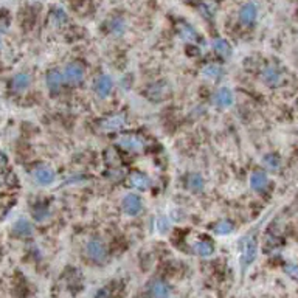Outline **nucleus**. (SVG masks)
Returning a JSON list of instances; mask_svg holds the SVG:
<instances>
[{"label": "nucleus", "instance_id": "nucleus-13", "mask_svg": "<svg viewBox=\"0 0 298 298\" xmlns=\"http://www.w3.org/2000/svg\"><path fill=\"white\" fill-rule=\"evenodd\" d=\"M124 123H126V118H124V115L118 114V115H114V117H109L103 121L101 128L106 129V131H117L120 128L124 126Z\"/></svg>", "mask_w": 298, "mask_h": 298}, {"label": "nucleus", "instance_id": "nucleus-4", "mask_svg": "<svg viewBox=\"0 0 298 298\" xmlns=\"http://www.w3.org/2000/svg\"><path fill=\"white\" fill-rule=\"evenodd\" d=\"M62 73H64V80L68 84H80V83H83L84 74H86L84 67L80 62H70V64H67Z\"/></svg>", "mask_w": 298, "mask_h": 298}, {"label": "nucleus", "instance_id": "nucleus-19", "mask_svg": "<svg viewBox=\"0 0 298 298\" xmlns=\"http://www.w3.org/2000/svg\"><path fill=\"white\" fill-rule=\"evenodd\" d=\"M187 183H188V188H190L191 191H194V193L202 191V190H204V185H205L204 177L201 176V174H196V172H194V174H190Z\"/></svg>", "mask_w": 298, "mask_h": 298}, {"label": "nucleus", "instance_id": "nucleus-15", "mask_svg": "<svg viewBox=\"0 0 298 298\" xmlns=\"http://www.w3.org/2000/svg\"><path fill=\"white\" fill-rule=\"evenodd\" d=\"M31 84V78H30V74L27 73H17L16 77L13 78V89L16 92H23V90H27Z\"/></svg>", "mask_w": 298, "mask_h": 298}, {"label": "nucleus", "instance_id": "nucleus-32", "mask_svg": "<svg viewBox=\"0 0 298 298\" xmlns=\"http://www.w3.org/2000/svg\"><path fill=\"white\" fill-rule=\"evenodd\" d=\"M0 45H2V38H0Z\"/></svg>", "mask_w": 298, "mask_h": 298}, {"label": "nucleus", "instance_id": "nucleus-20", "mask_svg": "<svg viewBox=\"0 0 298 298\" xmlns=\"http://www.w3.org/2000/svg\"><path fill=\"white\" fill-rule=\"evenodd\" d=\"M213 48L216 50V53H219L224 58H229L232 55V47L226 39H214L213 41Z\"/></svg>", "mask_w": 298, "mask_h": 298}, {"label": "nucleus", "instance_id": "nucleus-31", "mask_svg": "<svg viewBox=\"0 0 298 298\" xmlns=\"http://www.w3.org/2000/svg\"><path fill=\"white\" fill-rule=\"evenodd\" d=\"M96 298H110V292L107 289H101L96 292Z\"/></svg>", "mask_w": 298, "mask_h": 298}, {"label": "nucleus", "instance_id": "nucleus-8", "mask_svg": "<svg viewBox=\"0 0 298 298\" xmlns=\"http://www.w3.org/2000/svg\"><path fill=\"white\" fill-rule=\"evenodd\" d=\"M33 177L39 185H52L56 179V174L52 168L48 166H39L33 171Z\"/></svg>", "mask_w": 298, "mask_h": 298}, {"label": "nucleus", "instance_id": "nucleus-26", "mask_svg": "<svg viewBox=\"0 0 298 298\" xmlns=\"http://www.w3.org/2000/svg\"><path fill=\"white\" fill-rule=\"evenodd\" d=\"M33 216H34V219H36L38 222H42V220H45V219L50 216V211H48L45 207H38V208L33 211Z\"/></svg>", "mask_w": 298, "mask_h": 298}, {"label": "nucleus", "instance_id": "nucleus-5", "mask_svg": "<svg viewBox=\"0 0 298 298\" xmlns=\"http://www.w3.org/2000/svg\"><path fill=\"white\" fill-rule=\"evenodd\" d=\"M258 17V7L253 4V2H247L241 7L239 13H238V19L242 25H245V27H248V25L255 23Z\"/></svg>", "mask_w": 298, "mask_h": 298}, {"label": "nucleus", "instance_id": "nucleus-23", "mask_svg": "<svg viewBox=\"0 0 298 298\" xmlns=\"http://www.w3.org/2000/svg\"><path fill=\"white\" fill-rule=\"evenodd\" d=\"M109 28H110V33L120 36V34H123L124 31H126V22H124L121 17H115V19L110 20Z\"/></svg>", "mask_w": 298, "mask_h": 298}, {"label": "nucleus", "instance_id": "nucleus-25", "mask_svg": "<svg viewBox=\"0 0 298 298\" xmlns=\"http://www.w3.org/2000/svg\"><path fill=\"white\" fill-rule=\"evenodd\" d=\"M52 20L56 23V25H62L67 22V14L62 8H55L53 13H52Z\"/></svg>", "mask_w": 298, "mask_h": 298}, {"label": "nucleus", "instance_id": "nucleus-30", "mask_svg": "<svg viewBox=\"0 0 298 298\" xmlns=\"http://www.w3.org/2000/svg\"><path fill=\"white\" fill-rule=\"evenodd\" d=\"M168 229H169V222H168V219H166V217H162V219H160V224H159V230H160L162 233H166Z\"/></svg>", "mask_w": 298, "mask_h": 298}, {"label": "nucleus", "instance_id": "nucleus-16", "mask_svg": "<svg viewBox=\"0 0 298 298\" xmlns=\"http://www.w3.org/2000/svg\"><path fill=\"white\" fill-rule=\"evenodd\" d=\"M149 292L154 298H168L169 296V286L165 281H154L149 287Z\"/></svg>", "mask_w": 298, "mask_h": 298}, {"label": "nucleus", "instance_id": "nucleus-2", "mask_svg": "<svg viewBox=\"0 0 298 298\" xmlns=\"http://www.w3.org/2000/svg\"><path fill=\"white\" fill-rule=\"evenodd\" d=\"M86 255L93 263H104L107 258V248L106 244L99 239H90L86 245Z\"/></svg>", "mask_w": 298, "mask_h": 298}, {"label": "nucleus", "instance_id": "nucleus-9", "mask_svg": "<svg viewBox=\"0 0 298 298\" xmlns=\"http://www.w3.org/2000/svg\"><path fill=\"white\" fill-rule=\"evenodd\" d=\"M62 81H64V73L59 71V70H50L47 73V78H45V83H47V87L50 90V93H58L61 86H62Z\"/></svg>", "mask_w": 298, "mask_h": 298}, {"label": "nucleus", "instance_id": "nucleus-27", "mask_svg": "<svg viewBox=\"0 0 298 298\" xmlns=\"http://www.w3.org/2000/svg\"><path fill=\"white\" fill-rule=\"evenodd\" d=\"M106 162H107L109 165H117V163L120 162V157H118V154H117L115 149L109 147L107 151H106Z\"/></svg>", "mask_w": 298, "mask_h": 298}, {"label": "nucleus", "instance_id": "nucleus-21", "mask_svg": "<svg viewBox=\"0 0 298 298\" xmlns=\"http://www.w3.org/2000/svg\"><path fill=\"white\" fill-rule=\"evenodd\" d=\"M179 36L188 42H194L197 39V31L188 23H180L179 25Z\"/></svg>", "mask_w": 298, "mask_h": 298}, {"label": "nucleus", "instance_id": "nucleus-14", "mask_svg": "<svg viewBox=\"0 0 298 298\" xmlns=\"http://www.w3.org/2000/svg\"><path fill=\"white\" fill-rule=\"evenodd\" d=\"M267 185H269V177L266 176L264 172H259V171H256V172H253L252 176H250V187L255 190V191H264L266 188H267Z\"/></svg>", "mask_w": 298, "mask_h": 298}, {"label": "nucleus", "instance_id": "nucleus-11", "mask_svg": "<svg viewBox=\"0 0 298 298\" xmlns=\"http://www.w3.org/2000/svg\"><path fill=\"white\" fill-rule=\"evenodd\" d=\"M11 232L17 238H27V236H31L33 235V226H31V224L27 219H17L14 222Z\"/></svg>", "mask_w": 298, "mask_h": 298}, {"label": "nucleus", "instance_id": "nucleus-28", "mask_svg": "<svg viewBox=\"0 0 298 298\" xmlns=\"http://www.w3.org/2000/svg\"><path fill=\"white\" fill-rule=\"evenodd\" d=\"M264 163H266V166L270 168V169H278V166H280L278 159H277V157H273V156H267V157L264 159Z\"/></svg>", "mask_w": 298, "mask_h": 298}, {"label": "nucleus", "instance_id": "nucleus-10", "mask_svg": "<svg viewBox=\"0 0 298 298\" xmlns=\"http://www.w3.org/2000/svg\"><path fill=\"white\" fill-rule=\"evenodd\" d=\"M214 104L220 109L230 107L233 104V93L229 87H220L216 93H214Z\"/></svg>", "mask_w": 298, "mask_h": 298}, {"label": "nucleus", "instance_id": "nucleus-1", "mask_svg": "<svg viewBox=\"0 0 298 298\" xmlns=\"http://www.w3.org/2000/svg\"><path fill=\"white\" fill-rule=\"evenodd\" d=\"M256 253H258V245L256 241L253 238H245L241 242V266L242 270H245L247 267H250L253 264V261L256 259Z\"/></svg>", "mask_w": 298, "mask_h": 298}, {"label": "nucleus", "instance_id": "nucleus-17", "mask_svg": "<svg viewBox=\"0 0 298 298\" xmlns=\"http://www.w3.org/2000/svg\"><path fill=\"white\" fill-rule=\"evenodd\" d=\"M193 250L199 256H210L214 253V247H213V244H210L207 241H199L193 245Z\"/></svg>", "mask_w": 298, "mask_h": 298}, {"label": "nucleus", "instance_id": "nucleus-3", "mask_svg": "<svg viewBox=\"0 0 298 298\" xmlns=\"http://www.w3.org/2000/svg\"><path fill=\"white\" fill-rule=\"evenodd\" d=\"M121 207H123V211L128 216H138L143 211V201L140 196L131 193L123 197Z\"/></svg>", "mask_w": 298, "mask_h": 298}, {"label": "nucleus", "instance_id": "nucleus-18", "mask_svg": "<svg viewBox=\"0 0 298 298\" xmlns=\"http://www.w3.org/2000/svg\"><path fill=\"white\" fill-rule=\"evenodd\" d=\"M263 81L269 86H277L280 83V71L275 67H267L263 71Z\"/></svg>", "mask_w": 298, "mask_h": 298}, {"label": "nucleus", "instance_id": "nucleus-7", "mask_svg": "<svg viewBox=\"0 0 298 298\" xmlns=\"http://www.w3.org/2000/svg\"><path fill=\"white\" fill-rule=\"evenodd\" d=\"M93 90L98 98H101V99L107 98L112 92V80L109 74H101L99 78H96L93 84Z\"/></svg>", "mask_w": 298, "mask_h": 298}, {"label": "nucleus", "instance_id": "nucleus-22", "mask_svg": "<svg viewBox=\"0 0 298 298\" xmlns=\"http://www.w3.org/2000/svg\"><path fill=\"white\" fill-rule=\"evenodd\" d=\"M232 232H233V224L230 220H219L214 226V233L216 235L226 236V235H229Z\"/></svg>", "mask_w": 298, "mask_h": 298}, {"label": "nucleus", "instance_id": "nucleus-29", "mask_svg": "<svg viewBox=\"0 0 298 298\" xmlns=\"http://www.w3.org/2000/svg\"><path fill=\"white\" fill-rule=\"evenodd\" d=\"M284 270H286V273H287L289 277H292L293 280H298V266L287 264V266L284 267Z\"/></svg>", "mask_w": 298, "mask_h": 298}, {"label": "nucleus", "instance_id": "nucleus-12", "mask_svg": "<svg viewBox=\"0 0 298 298\" xmlns=\"http://www.w3.org/2000/svg\"><path fill=\"white\" fill-rule=\"evenodd\" d=\"M129 185L132 188H137V190H147L149 187H151V180H149V177L146 176V174L135 171L129 176Z\"/></svg>", "mask_w": 298, "mask_h": 298}, {"label": "nucleus", "instance_id": "nucleus-24", "mask_svg": "<svg viewBox=\"0 0 298 298\" xmlns=\"http://www.w3.org/2000/svg\"><path fill=\"white\" fill-rule=\"evenodd\" d=\"M202 73H204V77H207V78L216 80V78H219L222 74V68L217 64H208V65L204 67Z\"/></svg>", "mask_w": 298, "mask_h": 298}, {"label": "nucleus", "instance_id": "nucleus-6", "mask_svg": "<svg viewBox=\"0 0 298 298\" xmlns=\"http://www.w3.org/2000/svg\"><path fill=\"white\" fill-rule=\"evenodd\" d=\"M118 144L123 149H126V151H134V153H140L144 147V141L138 135H123L118 138Z\"/></svg>", "mask_w": 298, "mask_h": 298}]
</instances>
